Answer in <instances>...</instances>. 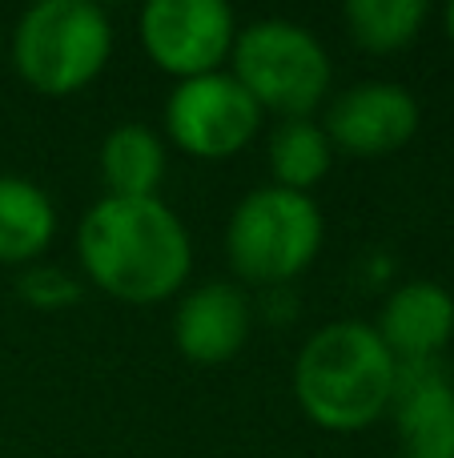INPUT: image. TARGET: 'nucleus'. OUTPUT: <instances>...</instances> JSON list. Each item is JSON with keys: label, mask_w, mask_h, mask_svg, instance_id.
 <instances>
[{"label": "nucleus", "mask_w": 454, "mask_h": 458, "mask_svg": "<svg viewBox=\"0 0 454 458\" xmlns=\"http://www.w3.org/2000/svg\"><path fill=\"white\" fill-rule=\"evenodd\" d=\"M77 258L101 293L125 306H157L189 282L193 242L161 198H101L77 225Z\"/></svg>", "instance_id": "f257e3e1"}, {"label": "nucleus", "mask_w": 454, "mask_h": 458, "mask_svg": "<svg viewBox=\"0 0 454 458\" xmlns=\"http://www.w3.org/2000/svg\"><path fill=\"white\" fill-rule=\"evenodd\" d=\"M294 403L318 430L358 435L391 414L399 362L370 322H326L294 358Z\"/></svg>", "instance_id": "f03ea898"}, {"label": "nucleus", "mask_w": 454, "mask_h": 458, "mask_svg": "<svg viewBox=\"0 0 454 458\" xmlns=\"http://www.w3.org/2000/svg\"><path fill=\"white\" fill-rule=\"evenodd\" d=\"M13 69L32 93L72 97L105 72L113 21L88 0H37L8 37Z\"/></svg>", "instance_id": "7ed1b4c3"}, {"label": "nucleus", "mask_w": 454, "mask_h": 458, "mask_svg": "<svg viewBox=\"0 0 454 458\" xmlns=\"http://www.w3.org/2000/svg\"><path fill=\"white\" fill-rule=\"evenodd\" d=\"M230 72L262 113L314 117L334 85V64L318 32L286 16H265L238 29L230 53Z\"/></svg>", "instance_id": "20e7f679"}, {"label": "nucleus", "mask_w": 454, "mask_h": 458, "mask_svg": "<svg viewBox=\"0 0 454 458\" xmlns=\"http://www.w3.org/2000/svg\"><path fill=\"white\" fill-rule=\"evenodd\" d=\"M326 217L310 193L257 185L233 206L225 225V258L249 285H286L318 261Z\"/></svg>", "instance_id": "39448f33"}, {"label": "nucleus", "mask_w": 454, "mask_h": 458, "mask_svg": "<svg viewBox=\"0 0 454 458\" xmlns=\"http://www.w3.org/2000/svg\"><path fill=\"white\" fill-rule=\"evenodd\" d=\"M265 113L254 97L233 81V72H209V77L177 81L165 97V137L173 149L193 161H230L262 133Z\"/></svg>", "instance_id": "423d86ee"}, {"label": "nucleus", "mask_w": 454, "mask_h": 458, "mask_svg": "<svg viewBox=\"0 0 454 458\" xmlns=\"http://www.w3.org/2000/svg\"><path fill=\"white\" fill-rule=\"evenodd\" d=\"M137 29L153 69L173 81H193L230 64L238 16L222 0H149Z\"/></svg>", "instance_id": "0eeeda50"}, {"label": "nucleus", "mask_w": 454, "mask_h": 458, "mask_svg": "<svg viewBox=\"0 0 454 458\" xmlns=\"http://www.w3.org/2000/svg\"><path fill=\"white\" fill-rule=\"evenodd\" d=\"M418 125H423V109H418V97L407 85H399V81H358L338 97H330L322 133L330 137L334 153L374 161L391 157L402 145L415 141Z\"/></svg>", "instance_id": "6e6552de"}, {"label": "nucleus", "mask_w": 454, "mask_h": 458, "mask_svg": "<svg viewBox=\"0 0 454 458\" xmlns=\"http://www.w3.org/2000/svg\"><path fill=\"white\" fill-rule=\"evenodd\" d=\"M254 306L238 282H201L181 293L173 310L177 354L193 366H225L246 350Z\"/></svg>", "instance_id": "1a4fd4ad"}, {"label": "nucleus", "mask_w": 454, "mask_h": 458, "mask_svg": "<svg viewBox=\"0 0 454 458\" xmlns=\"http://www.w3.org/2000/svg\"><path fill=\"white\" fill-rule=\"evenodd\" d=\"M378 338L394 354L399 366L410 362H439L442 350L454 338V298L447 285L431 277L402 282L391 298L383 301L374 322Z\"/></svg>", "instance_id": "9d476101"}, {"label": "nucleus", "mask_w": 454, "mask_h": 458, "mask_svg": "<svg viewBox=\"0 0 454 458\" xmlns=\"http://www.w3.org/2000/svg\"><path fill=\"white\" fill-rule=\"evenodd\" d=\"M391 419L399 427L402 454L454 443V378L442 370V362L399 366Z\"/></svg>", "instance_id": "9b49d317"}, {"label": "nucleus", "mask_w": 454, "mask_h": 458, "mask_svg": "<svg viewBox=\"0 0 454 458\" xmlns=\"http://www.w3.org/2000/svg\"><path fill=\"white\" fill-rule=\"evenodd\" d=\"M165 137L141 121L113 125L97 149L105 198H157L161 182H165Z\"/></svg>", "instance_id": "f8f14e48"}, {"label": "nucleus", "mask_w": 454, "mask_h": 458, "mask_svg": "<svg viewBox=\"0 0 454 458\" xmlns=\"http://www.w3.org/2000/svg\"><path fill=\"white\" fill-rule=\"evenodd\" d=\"M56 237V206L37 182L0 174V266H37Z\"/></svg>", "instance_id": "ddd939ff"}, {"label": "nucleus", "mask_w": 454, "mask_h": 458, "mask_svg": "<svg viewBox=\"0 0 454 458\" xmlns=\"http://www.w3.org/2000/svg\"><path fill=\"white\" fill-rule=\"evenodd\" d=\"M265 157H270L273 185L294 193H310L314 185L326 182L330 165H334V145L322 133V121L290 117V121H278V129L270 133Z\"/></svg>", "instance_id": "4468645a"}, {"label": "nucleus", "mask_w": 454, "mask_h": 458, "mask_svg": "<svg viewBox=\"0 0 454 458\" xmlns=\"http://www.w3.org/2000/svg\"><path fill=\"white\" fill-rule=\"evenodd\" d=\"M426 16H431L426 0H346L342 8L350 40L374 56H391L415 45Z\"/></svg>", "instance_id": "2eb2a0df"}, {"label": "nucleus", "mask_w": 454, "mask_h": 458, "mask_svg": "<svg viewBox=\"0 0 454 458\" xmlns=\"http://www.w3.org/2000/svg\"><path fill=\"white\" fill-rule=\"evenodd\" d=\"M21 298L37 310H64L80 298V285L56 266H29L21 274Z\"/></svg>", "instance_id": "dca6fc26"}, {"label": "nucleus", "mask_w": 454, "mask_h": 458, "mask_svg": "<svg viewBox=\"0 0 454 458\" xmlns=\"http://www.w3.org/2000/svg\"><path fill=\"white\" fill-rule=\"evenodd\" d=\"M402 458H454V443L434 446V451H418V454H402Z\"/></svg>", "instance_id": "f3484780"}, {"label": "nucleus", "mask_w": 454, "mask_h": 458, "mask_svg": "<svg viewBox=\"0 0 454 458\" xmlns=\"http://www.w3.org/2000/svg\"><path fill=\"white\" fill-rule=\"evenodd\" d=\"M442 29H447V37H450V45H454V0L442 8Z\"/></svg>", "instance_id": "a211bd4d"}, {"label": "nucleus", "mask_w": 454, "mask_h": 458, "mask_svg": "<svg viewBox=\"0 0 454 458\" xmlns=\"http://www.w3.org/2000/svg\"><path fill=\"white\" fill-rule=\"evenodd\" d=\"M0 56H4V29H0Z\"/></svg>", "instance_id": "6ab92c4d"}, {"label": "nucleus", "mask_w": 454, "mask_h": 458, "mask_svg": "<svg viewBox=\"0 0 454 458\" xmlns=\"http://www.w3.org/2000/svg\"><path fill=\"white\" fill-rule=\"evenodd\" d=\"M450 378H454V374H450Z\"/></svg>", "instance_id": "aec40b11"}]
</instances>
